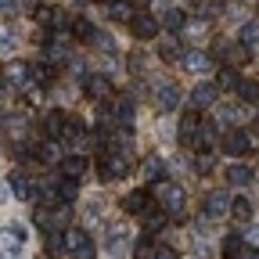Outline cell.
<instances>
[{"mask_svg": "<svg viewBox=\"0 0 259 259\" xmlns=\"http://www.w3.org/2000/svg\"><path fill=\"white\" fill-rule=\"evenodd\" d=\"M4 194H11V187H4V180H0V198H4Z\"/></svg>", "mask_w": 259, "mask_h": 259, "instance_id": "60d3db41", "label": "cell"}, {"mask_svg": "<svg viewBox=\"0 0 259 259\" xmlns=\"http://www.w3.org/2000/svg\"><path fill=\"white\" fill-rule=\"evenodd\" d=\"M162 223H166V216H162V212H155V209L144 212V227H148V231H162Z\"/></svg>", "mask_w": 259, "mask_h": 259, "instance_id": "4dcf8cb0", "label": "cell"}, {"mask_svg": "<svg viewBox=\"0 0 259 259\" xmlns=\"http://www.w3.org/2000/svg\"><path fill=\"white\" fill-rule=\"evenodd\" d=\"M83 87H87V94H90V97H108V94H112V83H108L105 76H87V83H83Z\"/></svg>", "mask_w": 259, "mask_h": 259, "instance_id": "d6986e66", "label": "cell"}, {"mask_svg": "<svg viewBox=\"0 0 259 259\" xmlns=\"http://www.w3.org/2000/svg\"><path fill=\"white\" fill-rule=\"evenodd\" d=\"M90 44H94V47H101V51H115V47H112V36H108V32H97V36H94Z\"/></svg>", "mask_w": 259, "mask_h": 259, "instance_id": "e575fe53", "label": "cell"}, {"mask_svg": "<svg viewBox=\"0 0 259 259\" xmlns=\"http://www.w3.org/2000/svg\"><path fill=\"white\" fill-rule=\"evenodd\" d=\"M194 144H202V151H209L212 144H216V122H202V130H198V141Z\"/></svg>", "mask_w": 259, "mask_h": 259, "instance_id": "484cf974", "label": "cell"}, {"mask_svg": "<svg viewBox=\"0 0 259 259\" xmlns=\"http://www.w3.org/2000/svg\"><path fill=\"white\" fill-rule=\"evenodd\" d=\"M238 44H241V47H255V44H259V22H245V25H241Z\"/></svg>", "mask_w": 259, "mask_h": 259, "instance_id": "7402d4cb", "label": "cell"}, {"mask_svg": "<svg viewBox=\"0 0 259 259\" xmlns=\"http://www.w3.org/2000/svg\"><path fill=\"white\" fill-rule=\"evenodd\" d=\"M36 18L44 25H51V29H65V25H69V11H65V8H44V11H36Z\"/></svg>", "mask_w": 259, "mask_h": 259, "instance_id": "8fae6325", "label": "cell"}, {"mask_svg": "<svg viewBox=\"0 0 259 259\" xmlns=\"http://www.w3.org/2000/svg\"><path fill=\"white\" fill-rule=\"evenodd\" d=\"M216 97H220L216 83H198L191 90V108H209V105H216Z\"/></svg>", "mask_w": 259, "mask_h": 259, "instance_id": "8992f818", "label": "cell"}, {"mask_svg": "<svg viewBox=\"0 0 259 259\" xmlns=\"http://www.w3.org/2000/svg\"><path fill=\"white\" fill-rule=\"evenodd\" d=\"M184 54H187V51L180 47V40H162V44H158V58H162V61H180V65H184Z\"/></svg>", "mask_w": 259, "mask_h": 259, "instance_id": "9a60e30c", "label": "cell"}, {"mask_svg": "<svg viewBox=\"0 0 259 259\" xmlns=\"http://www.w3.org/2000/svg\"><path fill=\"white\" fill-rule=\"evenodd\" d=\"M231 216H234V220H241V223H248V220H252V202H248V198H234Z\"/></svg>", "mask_w": 259, "mask_h": 259, "instance_id": "83f0119b", "label": "cell"}, {"mask_svg": "<svg viewBox=\"0 0 259 259\" xmlns=\"http://www.w3.org/2000/svg\"><path fill=\"white\" fill-rule=\"evenodd\" d=\"M11 194H15V198H22V202H29L32 198V180L25 177V173H11Z\"/></svg>", "mask_w": 259, "mask_h": 259, "instance_id": "4fadbf2b", "label": "cell"}, {"mask_svg": "<svg viewBox=\"0 0 259 259\" xmlns=\"http://www.w3.org/2000/svg\"><path fill=\"white\" fill-rule=\"evenodd\" d=\"M238 115H241L238 105H220L216 108V126H231V122H238Z\"/></svg>", "mask_w": 259, "mask_h": 259, "instance_id": "d4e9b609", "label": "cell"}, {"mask_svg": "<svg viewBox=\"0 0 259 259\" xmlns=\"http://www.w3.org/2000/svg\"><path fill=\"white\" fill-rule=\"evenodd\" d=\"M72 36H79V40H94V36H97V29H94L87 18H79V22H72Z\"/></svg>", "mask_w": 259, "mask_h": 259, "instance_id": "f1b7e54d", "label": "cell"}, {"mask_svg": "<svg viewBox=\"0 0 259 259\" xmlns=\"http://www.w3.org/2000/svg\"><path fill=\"white\" fill-rule=\"evenodd\" d=\"M238 97H241L245 105H259V83L241 79V83H238Z\"/></svg>", "mask_w": 259, "mask_h": 259, "instance_id": "603a6c76", "label": "cell"}, {"mask_svg": "<svg viewBox=\"0 0 259 259\" xmlns=\"http://www.w3.org/2000/svg\"><path fill=\"white\" fill-rule=\"evenodd\" d=\"M36 158H40V162H47V166H58V162H65V158H61V148H58L54 141L40 144V148H36Z\"/></svg>", "mask_w": 259, "mask_h": 259, "instance_id": "ffe728a7", "label": "cell"}, {"mask_svg": "<svg viewBox=\"0 0 259 259\" xmlns=\"http://www.w3.org/2000/svg\"><path fill=\"white\" fill-rule=\"evenodd\" d=\"M238 83H241V79L231 72V65H227V69L220 72V83H216V87H234V90H238Z\"/></svg>", "mask_w": 259, "mask_h": 259, "instance_id": "d6a6232c", "label": "cell"}, {"mask_svg": "<svg viewBox=\"0 0 259 259\" xmlns=\"http://www.w3.org/2000/svg\"><path fill=\"white\" fill-rule=\"evenodd\" d=\"M65 248H69L72 259H94V241L87 231H79V227H72L69 234H65Z\"/></svg>", "mask_w": 259, "mask_h": 259, "instance_id": "7a4b0ae2", "label": "cell"}, {"mask_svg": "<svg viewBox=\"0 0 259 259\" xmlns=\"http://www.w3.org/2000/svg\"><path fill=\"white\" fill-rule=\"evenodd\" d=\"M65 112H47V119H44V134L47 137H58V134H65Z\"/></svg>", "mask_w": 259, "mask_h": 259, "instance_id": "e0dca14e", "label": "cell"}, {"mask_svg": "<svg viewBox=\"0 0 259 259\" xmlns=\"http://www.w3.org/2000/svg\"><path fill=\"white\" fill-rule=\"evenodd\" d=\"M108 15H112L115 22H134V8H130L126 0H112V4H108Z\"/></svg>", "mask_w": 259, "mask_h": 259, "instance_id": "cb8c5ba5", "label": "cell"}, {"mask_svg": "<svg viewBox=\"0 0 259 259\" xmlns=\"http://www.w3.org/2000/svg\"><path fill=\"white\" fill-rule=\"evenodd\" d=\"M227 184H238V187L252 184V169L245 162H231V166H227Z\"/></svg>", "mask_w": 259, "mask_h": 259, "instance_id": "5bb4252c", "label": "cell"}, {"mask_svg": "<svg viewBox=\"0 0 259 259\" xmlns=\"http://www.w3.org/2000/svg\"><path fill=\"white\" fill-rule=\"evenodd\" d=\"M130 29H134V36H137V40H151L155 32H158V22H155V15H134Z\"/></svg>", "mask_w": 259, "mask_h": 259, "instance_id": "ba28073f", "label": "cell"}, {"mask_svg": "<svg viewBox=\"0 0 259 259\" xmlns=\"http://www.w3.org/2000/svg\"><path fill=\"white\" fill-rule=\"evenodd\" d=\"M231 198H227V191H209L205 194V220H220V216H227V212H231Z\"/></svg>", "mask_w": 259, "mask_h": 259, "instance_id": "3957f363", "label": "cell"}, {"mask_svg": "<svg viewBox=\"0 0 259 259\" xmlns=\"http://www.w3.org/2000/svg\"><path fill=\"white\" fill-rule=\"evenodd\" d=\"M83 169H87V158H83V155H65V162H61V173L69 177V180H76Z\"/></svg>", "mask_w": 259, "mask_h": 259, "instance_id": "ac0fdd59", "label": "cell"}, {"mask_svg": "<svg viewBox=\"0 0 259 259\" xmlns=\"http://www.w3.org/2000/svg\"><path fill=\"white\" fill-rule=\"evenodd\" d=\"M241 241H245L241 234H227L223 238V259H241V252H245Z\"/></svg>", "mask_w": 259, "mask_h": 259, "instance_id": "44dd1931", "label": "cell"}, {"mask_svg": "<svg viewBox=\"0 0 259 259\" xmlns=\"http://www.w3.org/2000/svg\"><path fill=\"white\" fill-rule=\"evenodd\" d=\"M22 241H25V227L11 223L8 231H0V255H4V259H18L22 255Z\"/></svg>", "mask_w": 259, "mask_h": 259, "instance_id": "6da1fadb", "label": "cell"}, {"mask_svg": "<svg viewBox=\"0 0 259 259\" xmlns=\"http://www.w3.org/2000/svg\"><path fill=\"white\" fill-rule=\"evenodd\" d=\"M25 4H29V8H36V4H40V0H25Z\"/></svg>", "mask_w": 259, "mask_h": 259, "instance_id": "b9f144b4", "label": "cell"}, {"mask_svg": "<svg viewBox=\"0 0 259 259\" xmlns=\"http://www.w3.org/2000/svg\"><path fill=\"white\" fill-rule=\"evenodd\" d=\"M184 69L202 76V72H209V69H212V58H209L205 51H187V54H184Z\"/></svg>", "mask_w": 259, "mask_h": 259, "instance_id": "9c48e42d", "label": "cell"}, {"mask_svg": "<svg viewBox=\"0 0 259 259\" xmlns=\"http://www.w3.org/2000/svg\"><path fill=\"white\" fill-rule=\"evenodd\" d=\"M155 259H177L173 248H155Z\"/></svg>", "mask_w": 259, "mask_h": 259, "instance_id": "74e56055", "label": "cell"}, {"mask_svg": "<svg viewBox=\"0 0 259 259\" xmlns=\"http://www.w3.org/2000/svg\"><path fill=\"white\" fill-rule=\"evenodd\" d=\"M162 25H166L169 32H184V29H187V15H184L180 8H169L166 15H162Z\"/></svg>", "mask_w": 259, "mask_h": 259, "instance_id": "2e32d148", "label": "cell"}, {"mask_svg": "<svg viewBox=\"0 0 259 259\" xmlns=\"http://www.w3.org/2000/svg\"><path fill=\"white\" fill-rule=\"evenodd\" d=\"M162 209H166L169 216L184 212V187L180 184H166V187H162Z\"/></svg>", "mask_w": 259, "mask_h": 259, "instance_id": "5b68a950", "label": "cell"}, {"mask_svg": "<svg viewBox=\"0 0 259 259\" xmlns=\"http://www.w3.org/2000/svg\"><path fill=\"white\" fill-rule=\"evenodd\" d=\"M137 259H155V252H151V241H148V238L137 245Z\"/></svg>", "mask_w": 259, "mask_h": 259, "instance_id": "d590c367", "label": "cell"}, {"mask_svg": "<svg viewBox=\"0 0 259 259\" xmlns=\"http://www.w3.org/2000/svg\"><path fill=\"white\" fill-rule=\"evenodd\" d=\"M148 202H151V198H148V191L141 187V191H130V194H126L122 209H126V212H137V216H144V212H148Z\"/></svg>", "mask_w": 259, "mask_h": 259, "instance_id": "7c38bea8", "label": "cell"}, {"mask_svg": "<svg viewBox=\"0 0 259 259\" xmlns=\"http://www.w3.org/2000/svg\"><path fill=\"white\" fill-rule=\"evenodd\" d=\"M122 238H126V227H122V223H112V227H108V245L115 248Z\"/></svg>", "mask_w": 259, "mask_h": 259, "instance_id": "1f68e13d", "label": "cell"}, {"mask_svg": "<svg viewBox=\"0 0 259 259\" xmlns=\"http://www.w3.org/2000/svg\"><path fill=\"white\" fill-rule=\"evenodd\" d=\"M245 241H252V245H259V227H248V231H245Z\"/></svg>", "mask_w": 259, "mask_h": 259, "instance_id": "8d00e7d4", "label": "cell"}, {"mask_svg": "<svg viewBox=\"0 0 259 259\" xmlns=\"http://www.w3.org/2000/svg\"><path fill=\"white\" fill-rule=\"evenodd\" d=\"M144 173H148V180H155V177L162 173V158H155V155H151V158L144 162Z\"/></svg>", "mask_w": 259, "mask_h": 259, "instance_id": "836d02e7", "label": "cell"}, {"mask_svg": "<svg viewBox=\"0 0 259 259\" xmlns=\"http://www.w3.org/2000/svg\"><path fill=\"white\" fill-rule=\"evenodd\" d=\"M212 166H216V155L212 151H202L198 158H194V169H198V173H212Z\"/></svg>", "mask_w": 259, "mask_h": 259, "instance_id": "f546056e", "label": "cell"}, {"mask_svg": "<svg viewBox=\"0 0 259 259\" xmlns=\"http://www.w3.org/2000/svg\"><path fill=\"white\" fill-rule=\"evenodd\" d=\"M241 259H259V252H255V248H245V252H241Z\"/></svg>", "mask_w": 259, "mask_h": 259, "instance_id": "ab89813d", "label": "cell"}, {"mask_svg": "<svg viewBox=\"0 0 259 259\" xmlns=\"http://www.w3.org/2000/svg\"><path fill=\"white\" fill-rule=\"evenodd\" d=\"M177 105H180V90L173 83H158L155 87V108L158 112H173Z\"/></svg>", "mask_w": 259, "mask_h": 259, "instance_id": "277c9868", "label": "cell"}, {"mask_svg": "<svg viewBox=\"0 0 259 259\" xmlns=\"http://www.w3.org/2000/svg\"><path fill=\"white\" fill-rule=\"evenodd\" d=\"M0 90H4V79H0Z\"/></svg>", "mask_w": 259, "mask_h": 259, "instance_id": "7bdbcfd3", "label": "cell"}, {"mask_svg": "<svg viewBox=\"0 0 259 259\" xmlns=\"http://www.w3.org/2000/svg\"><path fill=\"white\" fill-rule=\"evenodd\" d=\"M15 4H18V0H0V11H11Z\"/></svg>", "mask_w": 259, "mask_h": 259, "instance_id": "f35d334b", "label": "cell"}, {"mask_svg": "<svg viewBox=\"0 0 259 259\" xmlns=\"http://www.w3.org/2000/svg\"><path fill=\"white\" fill-rule=\"evenodd\" d=\"M4 79L15 83V87H25V83L32 79V65H25V61H11V65H8V72H4Z\"/></svg>", "mask_w": 259, "mask_h": 259, "instance_id": "30bf717a", "label": "cell"}, {"mask_svg": "<svg viewBox=\"0 0 259 259\" xmlns=\"http://www.w3.org/2000/svg\"><path fill=\"white\" fill-rule=\"evenodd\" d=\"M248 148H252V137L245 134V130H231V134L223 137V151L227 155H245Z\"/></svg>", "mask_w": 259, "mask_h": 259, "instance_id": "52a82bcc", "label": "cell"}, {"mask_svg": "<svg viewBox=\"0 0 259 259\" xmlns=\"http://www.w3.org/2000/svg\"><path fill=\"white\" fill-rule=\"evenodd\" d=\"M54 194H58V202H72L76 198V180H69V177L58 180L54 184Z\"/></svg>", "mask_w": 259, "mask_h": 259, "instance_id": "4316f807", "label": "cell"}]
</instances>
